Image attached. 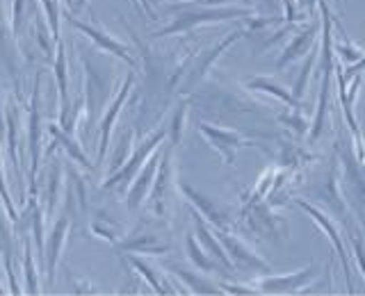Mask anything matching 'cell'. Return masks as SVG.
<instances>
[{"label": "cell", "mask_w": 365, "mask_h": 296, "mask_svg": "<svg viewBox=\"0 0 365 296\" xmlns=\"http://www.w3.org/2000/svg\"><path fill=\"white\" fill-rule=\"evenodd\" d=\"M80 62H83V80H85V89H83L85 123L89 132L101 121L103 112L110 105V96L114 91L117 75H114L112 66L98 62L91 53L80 55Z\"/></svg>", "instance_id": "1"}, {"label": "cell", "mask_w": 365, "mask_h": 296, "mask_svg": "<svg viewBox=\"0 0 365 296\" xmlns=\"http://www.w3.org/2000/svg\"><path fill=\"white\" fill-rule=\"evenodd\" d=\"M254 14V9H235V7H187L185 11L169 23L167 28L155 32V39L174 37V34H185L201 26H210V23H224V21H245Z\"/></svg>", "instance_id": "2"}, {"label": "cell", "mask_w": 365, "mask_h": 296, "mask_svg": "<svg viewBox=\"0 0 365 296\" xmlns=\"http://www.w3.org/2000/svg\"><path fill=\"white\" fill-rule=\"evenodd\" d=\"M336 155L338 162L342 164V176H340V189L342 199L351 208V212L359 216V221L365 228V166L354 155V148L342 144H336Z\"/></svg>", "instance_id": "3"}, {"label": "cell", "mask_w": 365, "mask_h": 296, "mask_svg": "<svg viewBox=\"0 0 365 296\" xmlns=\"http://www.w3.org/2000/svg\"><path fill=\"white\" fill-rule=\"evenodd\" d=\"M174 148L176 146L167 144L163 151H160V164H158L153 185H151V210L155 216H163V219H167L171 214V205H174V194H176Z\"/></svg>", "instance_id": "4"}, {"label": "cell", "mask_w": 365, "mask_h": 296, "mask_svg": "<svg viewBox=\"0 0 365 296\" xmlns=\"http://www.w3.org/2000/svg\"><path fill=\"white\" fill-rule=\"evenodd\" d=\"M43 114H41V71L34 78L28 112V153H30V194L37 196V174L43 155Z\"/></svg>", "instance_id": "5"}, {"label": "cell", "mask_w": 365, "mask_h": 296, "mask_svg": "<svg viewBox=\"0 0 365 296\" xmlns=\"http://www.w3.org/2000/svg\"><path fill=\"white\" fill-rule=\"evenodd\" d=\"M197 130H199V134L205 139V144H208L210 148H215V151L220 153L222 162L226 166H233L235 164V155H237L240 148H260V151L267 153V148L262 146L260 142L249 139V137H245L242 132L231 130V128H220V125H210V123L201 121L197 125Z\"/></svg>", "instance_id": "6"}, {"label": "cell", "mask_w": 365, "mask_h": 296, "mask_svg": "<svg viewBox=\"0 0 365 296\" xmlns=\"http://www.w3.org/2000/svg\"><path fill=\"white\" fill-rule=\"evenodd\" d=\"M167 142V125H163V128H158V130H153L151 134L146 137L144 142H140V144H135V148H133V153H130V157L125 159V162L114 171V174H110L108 176V180L103 182V189H121L125 182H130L135 176H137V171H140L142 166H144V162L148 157H151V153L155 151V148H160Z\"/></svg>", "instance_id": "7"}, {"label": "cell", "mask_w": 365, "mask_h": 296, "mask_svg": "<svg viewBox=\"0 0 365 296\" xmlns=\"http://www.w3.org/2000/svg\"><path fill=\"white\" fill-rule=\"evenodd\" d=\"M242 216L258 237L274 239V242L288 239V221H285L281 214H274V208L265 199L242 205Z\"/></svg>", "instance_id": "8"}, {"label": "cell", "mask_w": 365, "mask_h": 296, "mask_svg": "<svg viewBox=\"0 0 365 296\" xmlns=\"http://www.w3.org/2000/svg\"><path fill=\"white\" fill-rule=\"evenodd\" d=\"M215 235L220 237V242L226 250L228 260H231L233 269L245 271V273H267L272 269L265 258H260L245 239L231 235V231H217Z\"/></svg>", "instance_id": "9"}, {"label": "cell", "mask_w": 365, "mask_h": 296, "mask_svg": "<svg viewBox=\"0 0 365 296\" xmlns=\"http://www.w3.org/2000/svg\"><path fill=\"white\" fill-rule=\"evenodd\" d=\"M294 205H299V208L311 216V219L317 223V228L322 231L327 237H329V242L334 244L336 248V258L340 260V265H342V271H345V280H347V292L354 294V282H351V262H349V255H347V248H345V242H342V233L338 231V226L334 223V219H329V216L322 212V210H317L315 205H311L308 201H302V199H294Z\"/></svg>", "instance_id": "10"}, {"label": "cell", "mask_w": 365, "mask_h": 296, "mask_svg": "<svg viewBox=\"0 0 365 296\" xmlns=\"http://www.w3.org/2000/svg\"><path fill=\"white\" fill-rule=\"evenodd\" d=\"M133 85H135V73L130 71L128 75H125L121 89L114 94V98L110 100V105L106 107V112H103L101 117V139H98V151H96V164H101L103 159H106L108 155V148H110V139H112V130H114V123H117L121 110L125 107V102H128V96L133 91Z\"/></svg>", "instance_id": "11"}, {"label": "cell", "mask_w": 365, "mask_h": 296, "mask_svg": "<svg viewBox=\"0 0 365 296\" xmlns=\"http://www.w3.org/2000/svg\"><path fill=\"white\" fill-rule=\"evenodd\" d=\"M66 21H68V26H71L73 30H78L80 34H85L87 39H91V43H94L98 51L110 53L112 57H117V60H121L123 64H128L130 68L137 66V60H135L133 53H130V46H125V43H121L119 39H114L108 30H101V28H96V26H89V23L78 21V18L71 16V14H66Z\"/></svg>", "instance_id": "12"}, {"label": "cell", "mask_w": 365, "mask_h": 296, "mask_svg": "<svg viewBox=\"0 0 365 296\" xmlns=\"http://www.w3.org/2000/svg\"><path fill=\"white\" fill-rule=\"evenodd\" d=\"M178 189L182 194V199H185L187 203H192V208L197 210L210 226H215L217 231H231V226H233L231 212H228L224 205H220L210 196H205V194L197 191L194 187H190L187 182H178Z\"/></svg>", "instance_id": "13"}, {"label": "cell", "mask_w": 365, "mask_h": 296, "mask_svg": "<svg viewBox=\"0 0 365 296\" xmlns=\"http://www.w3.org/2000/svg\"><path fill=\"white\" fill-rule=\"evenodd\" d=\"M319 273L315 265H308L294 273H283V276H262L256 280L258 294H297L302 292Z\"/></svg>", "instance_id": "14"}, {"label": "cell", "mask_w": 365, "mask_h": 296, "mask_svg": "<svg viewBox=\"0 0 365 296\" xmlns=\"http://www.w3.org/2000/svg\"><path fill=\"white\" fill-rule=\"evenodd\" d=\"M71 212H66L57 216V221L53 223V231L48 233V239L43 244V262H46V273H48V282L55 280V273L57 267H60V260L64 253V246H66V237L68 231H71Z\"/></svg>", "instance_id": "15"}, {"label": "cell", "mask_w": 365, "mask_h": 296, "mask_svg": "<svg viewBox=\"0 0 365 296\" xmlns=\"http://www.w3.org/2000/svg\"><path fill=\"white\" fill-rule=\"evenodd\" d=\"M317 37H319V23L306 21V26H302L299 30H297L290 37V41L283 46V51L277 60V71H283L285 66H290L292 62L306 57V53L311 51L313 43L317 41Z\"/></svg>", "instance_id": "16"}, {"label": "cell", "mask_w": 365, "mask_h": 296, "mask_svg": "<svg viewBox=\"0 0 365 296\" xmlns=\"http://www.w3.org/2000/svg\"><path fill=\"white\" fill-rule=\"evenodd\" d=\"M128 265L140 273V276L151 285V290L155 292V294H190L185 287H182V282L178 280L176 285H174V280L169 278V271H160V269H155L151 262L148 260H144L142 255H135V253H130L128 258Z\"/></svg>", "instance_id": "17"}, {"label": "cell", "mask_w": 365, "mask_h": 296, "mask_svg": "<svg viewBox=\"0 0 365 296\" xmlns=\"http://www.w3.org/2000/svg\"><path fill=\"white\" fill-rule=\"evenodd\" d=\"M317 196L319 201H322L324 205H329V210L338 214V219L345 223L347 228L351 226L349 221V212H347V203L345 199H342V189H340V174H338V155L334 157V162H331V169L327 174V180L322 182V185L317 187Z\"/></svg>", "instance_id": "18"}, {"label": "cell", "mask_w": 365, "mask_h": 296, "mask_svg": "<svg viewBox=\"0 0 365 296\" xmlns=\"http://www.w3.org/2000/svg\"><path fill=\"white\" fill-rule=\"evenodd\" d=\"M19 132H21V107L16 100H7L5 102V142H7V155H9V162L14 166V174L21 182V189L26 187L23 185V164H21V157H19Z\"/></svg>", "instance_id": "19"}, {"label": "cell", "mask_w": 365, "mask_h": 296, "mask_svg": "<svg viewBox=\"0 0 365 296\" xmlns=\"http://www.w3.org/2000/svg\"><path fill=\"white\" fill-rule=\"evenodd\" d=\"M247 34H249L247 28H237V30H233L231 34H228V37H224L220 43H215L212 48L205 51V53L199 57V62L192 66V71L187 73V87H194L197 83H201V80H203L205 75H208V71L212 68V64L222 57V53H224L226 48H231V46H233L237 39L247 37Z\"/></svg>", "instance_id": "20"}, {"label": "cell", "mask_w": 365, "mask_h": 296, "mask_svg": "<svg viewBox=\"0 0 365 296\" xmlns=\"http://www.w3.org/2000/svg\"><path fill=\"white\" fill-rule=\"evenodd\" d=\"M158 164H160V151L151 153V157L146 159L144 166L137 171V176L133 178V185L128 189V196H125V205H128V210L135 212L140 210V205L146 201L148 191H151V185H153V178H155V171H158Z\"/></svg>", "instance_id": "21"}, {"label": "cell", "mask_w": 365, "mask_h": 296, "mask_svg": "<svg viewBox=\"0 0 365 296\" xmlns=\"http://www.w3.org/2000/svg\"><path fill=\"white\" fill-rule=\"evenodd\" d=\"M48 134H51V144L43 148V155H46V159H48L53 153H55V148L60 146V148H64V153H66V157L68 159H73L76 164H80V166H85V171H91L94 169V162L87 157V153L80 148V144L73 139V134H68L66 130H62L60 128V123H51L48 125Z\"/></svg>", "instance_id": "22"}, {"label": "cell", "mask_w": 365, "mask_h": 296, "mask_svg": "<svg viewBox=\"0 0 365 296\" xmlns=\"http://www.w3.org/2000/svg\"><path fill=\"white\" fill-rule=\"evenodd\" d=\"M53 71H55V83H57V96H60V121L57 123L64 125L73 102L68 98V62H66V43L62 39L55 46Z\"/></svg>", "instance_id": "23"}, {"label": "cell", "mask_w": 365, "mask_h": 296, "mask_svg": "<svg viewBox=\"0 0 365 296\" xmlns=\"http://www.w3.org/2000/svg\"><path fill=\"white\" fill-rule=\"evenodd\" d=\"M117 246V253H135V255H165L169 253V244L160 242V237L151 231L137 233L128 239H121Z\"/></svg>", "instance_id": "24"}, {"label": "cell", "mask_w": 365, "mask_h": 296, "mask_svg": "<svg viewBox=\"0 0 365 296\" xmlns=\"http://www.w3.org/2000/svg\"><path fill=\"white\" fill-rule=\"evenodd\" d=\"M192 219H194V228H197V239H199V244L205 248V253H208L210 258H215L217 262H220V267L222 269H233V265H231V260H228V255H226V250H224V246H222V242H220V237H217L210 228H208V221L203 219V216L194 210L192 212Z\"/></svg>", "instance_id": "25"}, {"label": "cell", "mask_w": 365, "mask_h": 296, "mask_svg": "<svg viewBox=\"0 0 365 296\" xmlns=\"http://www.w3.org/2000/svg\"><path fill=\"white\" fill-rule=\"evenodd\" d=\"M242 85H245L249 91H260V94H265V96H272V98L281 100L285 107H299V100H297L285 87H281L279 83H274L272 78H265V75H251V78L245 80Z\"/></svg>", "instance_id": "26"}, {"label": "cell", "mask_w": 365, "mask_h": 296, "mask_svg": "<svg viewBox=\"0 0 365 296\" xmlns=\"http://www.w3.org/2000/svg\"><path fill=\"white\" fill-rule=\"evenodd\" d=\"M171 276H176L182 287H190V294H205V296H212V294H222L220 285H215L212 280H208L201 273L192 271V269H185L182 265H174L171 269H167Z\"/></svg>", "instance_id": "27"}, {"label": "cell", "mask_w": 365, "mask_h": 296, "mask_svg": "<svg viewBox=\"0 0 365 296\" xmlns=\"http://www.w3.org/2000/svg\"><path fill=\"white\" fill-rule=\"evenodd\" d=\"M62 182H64V164L60 159H53L51 169L46 171V199H48V205H46V212L53 214L57 208V201H60V191H62Z\"/></svg>", "instance_id": "28"}, {"label": "cell", "mask_w": 365, "mask_h": 296, "mask_svg": "<svg viewBox=\"0 0 365 296\" xmlns=\"http://www.w3.org/2000/svg\"><path fill=\"white\" fill-rule=\"evenodd\" d=\"M185 253H187L190 262L194 265V269H199L203 273H210V271L220 269V262L205 253V248L199 244V239H197V235H194V233L185 235Z\"/></svg>", "instance_id": "29"}, {"label": "cell", "mask_w": 365, "mask_h": 296, "mask_svg": "<svg viewBox=\"0 0 365 296\" xmlns=\"http://www.w3.org/2000/svg\"><path fill=\"white\" fill-rule=\"evenodd\" d=\"M68 174V187H66V212H71L73 203L78 201L80 210L87 212V185H85V178L80 171H76L73 166L66 169Z\"/></svg>", "instance_id": "30"}, {"label": "cell", "mask_w": 365, "mask_h": 296, "mask_svg": "<svg viewBox=\"0 0 365 296\" xmlns=\"http://www.w3.org/2000/svg\"><path fill=\"white\" fill-rule=\"evenodd\" d=\"M279 148H281V153H279V164L283 169H299L302 164H308V162H313L315 155L313 153H308L304 151L302 146H297L292 142H279Z\"/></svg>", "instance_id": "31"}, {"label": "cell", "mask_w": 365, "mask_h": 296, "mask_svg": "<svg viewBox=\"0 0 365 296\" xmlns=\"http://www.w3.org/2000/svg\"><path fill=\"white\" fill-rule=\"evenodd\" d=\"M190 98L180 100L174 114H171V121L167 125V137H169V144L171 146H178L182 142V134H185V128H187V114H190Z\"/></svg>", "instance_id": "32"}, {"label": "cell", "mask_w": 365, "mask_h": 296, "mask_svg": "<svg viewBox=\"0 0 365 296\" xmlns=\"http://www.w3.org/2000/svg\"><path fill=\"white\" fill-rule=\"evenodd\" d=\"M23 276H26V294H41L37 262H34V248L30 246V239H23Z\"/></svg>", "instance_id": "33"}, {"label": "cell", "mask_w": 365, "mask_h": 296, "mask_svg": "<svg viewBox=\"0 0 365 296\" xmlns=\"http://www.w3.org/2000/svg\"><path fill=\"white\" fill-rule=\"evenodd\" d=\"M317 60H319V46L313 43V48L306 53L304 57V66H302V73L299 78H297V83H294V91H292V96L297 100H302L304 96V91H306V85H308V80H311L313 71H315V66H317Z\"/></svg>", "instance_id": "34"}, {"label": "cell", "mask_w": 365, "mask_h": 296, "mask_svg": "<svg viewBox=\"0 0 365 296\" xmlns=\"http://www.w3.org/2000/svg\"><path fill=\"white\" fill-rule=\"evenodd\" d=\"M34 37H37V43H39V48L41 53L48 57V60H53V55H55V37H53V32L48 28V21H46L43 14H37L34 16Z\"/></svg>", "instance_id": "35"}, {"label": "cell", "mask_w": 365, "mask_h": 296, "mask_svg": "<svg viewBox=\"0 0 365 296\" xmlns=\"http://www.w3.org/2000/svg\"><path fill=\"white\" fill-rule=\"evenodd\" d=\"M89 231L94 237L106 239V242H110V244H119L123 239V228L117 226V223H112L110 219H106V216H103V221L101 219H91L89 221Z\"/></svg>", "instance_id": "36"}, {"label": "cell", "mask_w": 365, "mask_h": 296, "mask_svg": "<svg viewBox=\"0 0 365 296\" xmlns=\"http://www.w3.org/2000/svg\"><path fill=\"white\" fill-rule=\"evenodd\" d=\"M133 148H135V130H128L123 134V139L117 144V148H114V153H112V162H110V171H108V176L110 174H114V171H117L125 159L130 157V153H133Z\"/></svg>", "instance_id": "37"}, {"label": "cell", "mask_w": 365, "mask_h": 296, "mask_svg": "<svg viewBox=\"0 0 365 296\" xmlns=\"http://www.w3.org/2000/svg\"><path fill=\"white\" fill-rule=\"evenodd\" d=\"M279 121L285 128H290L294 134H308V130H311V123H308L299 107H288V112L279 114Z\"/></svg>", "instance_id": "38"}, {"label": "cell", "mask_w": 365, "mask_h": 296, "mask_svg": "<svg viewBox=\"0 0 365 296\" xmlns=\"http://www.w3.org/2000/svg\"><path fill=\"white\" fill-rule=\"evenodd\" d=\"M0 203H3V208L7 212V216L11 221L19 216V210L16 205L11 203V194H9V187H7V178H5V162H3V148H0Z\"/></svg>", "instance_id": "39"}, {"label": "cell", "mask_w": 365, "mask_h": 296, "mask_svg": "<svg viewBox=\"0 0 365 296\" xmlns=\"http://www.w3.org/2000/svg\"><path fill=\"white\" fill-rule=\"evenodd\" d=\"M32 237H34V244H37V250L39 255L43 258V244H46V235H43V210L39 205H34L32 208Z\"/></svg>", "instance_id": "40"}, {"label": "cell", "mask_w": 365, "mask_h": 296, "mask_svg": "<svg viewBox=\"0 0 365 296\" xmlns=\"http://www.w3.org/2000/svg\"><path fill=\"white\" fill-rule=\"evenodd\" d=\"M26 7L28 0H14L11 3V37L19 39L23 30V21H26Z\"/></svg>", "instance_id": "41"}, {"label": "cell", "mask_w": 365, "mask_h": 296, "mask_svg": "<svg viewBox=\"0 0 365 296\" xmlns=\"http://www.w3.org/2000/svg\"><path fill=\"white\" fill-rule=\"evenodd\" d=\"M349 239H351V250H354V260H356V265L363 273L365 278V248H363V237H361V231L359 228L349 226Z\"/></svg>", "instance_id": "42"}, {"label": "cell", "mask_w": 365, "mask_h": 296, "mask_svg": "<svg viewBox=\"0 0 365 296\" xmlns=\"http://www.w3.org/2000/svg\"><path fill=\"white\" fill-rule=\"evenodd\" d=\"M228 3H242V0H178L176 5H171V9L180 7H224Z\"/></svg>", "instance_id": "43"}, {"label": "cell", "mask_w": 365, "mask_h": 296, "mask_svg": "<svg viewBox=\"0 0 365 296\" xmlns=\"http://www.w3.org/2000/svg\"><path fill=\"white\" fill-rule=\"evenodd\" d=\"M220 285L222 294H258L256 287H249V285H237V282H217Z\"/></svg>", "instance_id": "44"}, {"label": "cell", "mask_w": 365, "mask_h": 296, "mask_svg": "<svg viewBox=\"0 0 365 296\" xmlns=\"http://www.w3.org/2000/svg\"><path fill=\"white\" fill-rule=\"evenodd\" d=\"M365 71V55L361 57L359 62H354V64H347V68L342 66V75H345V80H349L351 75H356V73H363Z\"/></svg>", "instance_id": "45"}, {"label": "cell", "mask_w": 365, "mask_h": 296, "mask_svg": "<svg viewBox=\"0 0 365 296\" xmlns=\"http://www.w3.org/2000/svg\"><path fill=\"white\" fill-rule=\"evenodd\" d=\"M133 5L140 9V11H144L148 18H155V11L151 7V0H133Z\"/></svg>", "instance_id": "46"}, {"label": "cell", "mask_w": 365, "mask_h": 296, "mask_svg": "<svg viewBox=\"0 0 365 296\" xmlns=\"http://www.w3.org/2000/svg\"><path fill=\"white\" fill-rule=\"evenodd\" d=\"M68 278H71V285H73V292H76V294H83V292H85V294H91V292H94V290L89 287V282L83 285L76 276H68Z\"/></svg>", "instance_id": "47"}, {"label": "cell", "mask_w": 365, "mask_h": 296, "mask_svg": "<svg viewBox=\"0 0 365 296\" xmlns=\"http://www.w3.org/2000/svg\"><path fill=\"white\" fill-rule=\"evenodd\" d=\"M258 3V9H260V14H265V11H274L279 5V0H256Z\"/></svg>", "instance_id": "48"}, {"label": "cell", "mask_w": 365, "mask_h": 296, "mask_svg": "<svg viewBox=\"0 0 365 296\" xmlns=\"http://www.w3.org/2000/svg\"><path fill=\"white\" fill-rule=\"evenodd\" d=\"M299 7H302V11H306L308 16H315L317 0H299Z\"/></svg>", "instance_id": "49"}, {"label": "cell", "mask_w": 365, "mask_h": 296, "mask_svg": "<svg viewBox=\"0 0 365 296\" xmlns=\"http://www.w3.org/2000/svg\"><path fill=\"white\" fill-rule=\"evenodd\" d=\"M5 134V98L0 94V137Z\"/></svg>", "instance_id": "50"}, {"label": "cell", "mask_w": 365, "mask_h": 296, "mask_svg": "<svg viewBox=\"0 0 365 296\" xmlns=\"http://www.w3.org/2000/svg\"><path fill=\"white\" fill-rule=\"evenodd\" d=\"M87 5H89V0H71V9H73V14H76V11H83Z\"/></svg>", "instance_id": "51"}, {"label": "cell", "mask_w": 365, "mask_h": 296, "mask_svg": "<svg viewBox=\"0 0 365 296\" xmlns=\"http://www.w3.org/2000/svg\"><path fill=\"white\" fill-rule=\"evenodd\" d=\"M0 294H7V290L3 287V282H0Z\"/></svg>", "instance_id": "52"}, {"label": "cell", "mask_w": 365, "mask_h": 296, "mask_svg": "<svg viewBox=\"0 0 365 296\" xmlns=\"http://www.w3.org/2000/svg\"><path fill=\"white\" fill-rule=\"evenodd\" d=\"M151 3H163V0H151Z\"/></svg>", "instance_id": "53"}, {"label": "cell", "mask_w": 365, "mask_h": 296, "mask_svg": "<svg viewBox=\"0 0 365 296\" xmlns=\"http://www.w3.org/2000/svg\"><path fill=\"white\" fill-rule=\"evenodd\" d=\"M334 3H340V0H334Z\"/></svg>", "instance_id": "54"}]
</instances>
